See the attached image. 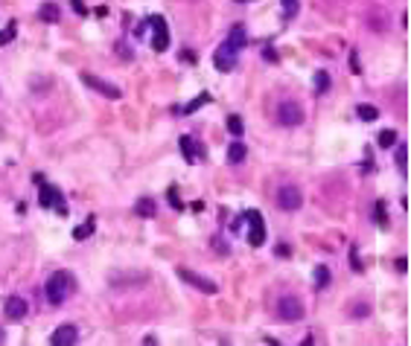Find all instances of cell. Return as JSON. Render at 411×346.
<instances>
[{
    "label": "cell",
    "mask_w": 411,
    "mask_h": 346,
    "mask_svg": "<svg viewBox=\"0 0 411 346\" xmlns=\"http://www.w3.org/2000/svg\"><path fill=\"white\" fill-rule=\"evenodd\" d=\"M50 340H53L55 346H70V343H76V340H79V332H76V326H70V323H67V326H59V329H55Z\"/></svg>",
    "instance_id": "8fae6325"
},
{
    "label": "cell",
    "mask_w": 411,
    "mask_h": 346,
    "mask_svg": "<svg viewBox=\"0 0 411 346\" xmlns=\"http://www.w3.org/2000/svg\"><path fill=\"white\" fill-rule=\"evenodd\" d=\"M295 12H297V0H283V15H286V18H292Z\"/></svg>",
    "instance_id": "f546056e"
},
{
    "label": "cell",
    "mask_w": 411,
    "mask_h": 346,
    "mask_svg": "<svg viewBox=\"0 0 411 346\" xmlns=\"http://www.w3.org/2000/svg\"><path fill=\"white\" fill-rule=\"evenodd\" d=\"M236 3H245V0H236Z\"/></svg>",
    "instance_id": "ab89813d"
},
{
    "label": "cell",
    "mask_w": 411,
    "mask_h": 346,
    "mask_svg": "<svg viewBox=\"0 0 411 346\" xmlns=\"http://www.w3.org/2000/svg\"><path fill=\"white\" fill-rule=\"evenodd\" d=\"M38 18L47 21V24H59V21H62V9H59V3H44V6L38 9Z\"/></svg>",
    "instance_id": "2e32d148"
},
{
    "label": "cell",
    "mask_w": 411,
    "mask_h": 346,
    "mask_svg": "<svg viewBox=\"0 0 411 346\" xmlns=\"http://www.w3.org/2000/svg\"><path fill=\"white\" fill-rule=\"evenodd\" d=\"M134 213L140 215V218H155L158 215V204H155V198H137V204H134Z\"/></svg>",
    "instance_id": "9a60e30c"
},
{
    "label": "cell",
    "mask_w": 411,
    "mask_h": 346,
    "mask_svg": "<svg viewBox=\"0 0 411 346\" xmlns=\"http://www.w3.org/2000/svg\"><path fill=\"white\" fill-rule=\"evenodd\" d=\"M3 314L9 320H24L27 317V302L21 300V297H9L6 306H3Z\"/></svg>",
    "instance_id": "7c38bea8"
},
{
    "label": "cell",
    "mask_w": 411,
    "mask_h": 346,
    "mask_svg": "<svg viewBox=\"0 0 411 346\" xmlns=\"http://www.w3.org/2000/svg\"><path fill=\"white\" fill-rule=\"evenodd\" d=\"M376 224H379V227H388V215H385V201L382 198H379V201H376Z\"/></svg>",
    "instance_id": "484cf974"
},
{
    "label": "cell",
    "mask_w": 411,
    "mask_h": 346,
    "mask_svg": "<svg viewBox=\"0 0 411 346\" xmlns=\"http://www.w3.org/2000/svg\"><path fill=\"white\" fill-rule=\"evenodd\" d=\"M394 143H397V131H394V128H385V131H379V146H382V149H391Z\"/></svg>",
    "instance_id": "44dd1931"
},
{
    "label": "cell",
    "mask_w": 411,
    "mask_h": 346,
    "mask_svg": "<svg viewBox=\"0 0 411 346\" xmlns=\"http://www.w3.org/2000/svg\"><path fill=\"white\" fill-rule=\"evenodd\" d=\"M79 79H82V85L94 88L97 93H102V96H108V99H120V96H123L117 85H111V82H105V79H99V76H94V73H82Z\"/></svg>",
    "instance_id": "277c9868"
},
{
    "label": "cell",
    "mask_w": 411,
    "mask_h": 346,
    "mask_svg": "<svg viewBox=\"0 0 411 346\" xmlns=\"http://www.w3.org/2000/svg\"><path fill=\"white\" fill-rule=\"evenodd\" d=\"M350 70H353V73H362V67H359V53H356V50H350Z\"/></svg>",
    "instance_id": "d6a6232c"
},
{
    "label": "cell",
    "mask_w": 411,
    "mask_h": 346,
    "mask_svg": "<svg viewBox=\"0 0 411 346\" xmlns=\"http://www.w3.org/2000/svg\"><path fill=\"white\" fill-rule=\"evenodd\" d=\"M327 285H330V268L318 265L315 268V288H327Z\"/></svg>",
    "instance_id": "ac0fdd59"
},
{
    "label": "cell",
    "mask_w": 411,
    "mask_h": 346,
    "mask_svg": "<svg viewBox=\"0 0 411 346\" xmlns=\"http://www.w3.org/2000/svg\"><path fill=\"white\" fill-rule=\"evenodd\" d=\"M181 151H184L187 163H193L196 157H204V146H201V143H196L193 137H181Z\"/></svg>",
    "instance_id": "4fadbf2b"
},
{
    "label": "cell",
    "mask_w": 411,
    "mask_h": 346,
    "mask_svg": "<svg viewBox=\"0 0 411 346\" xmlns=\"http://www.w3.org/2000/svg\"><path fill=\"white\" fill-rule=\"evenodd\" d=\"M277 119L280 125H301L304 123V108L297 105V102H292V99H286V102H280L277 105Z\"/></svg>",
    "instance_id": "3957f363"
},
{
    "label": "cell",
    "mask_w": 411,
    "mask_h": 346,
    "mask_svg": "<svg viewBox=\"0 0 411 346\" xmlns=\"http://www.w3.org/2000/svg\"><path fill=\"white\" fill-rule=\"evenodd\" d=\"M149 27H152V47L155 53H163L166 47H170V29H166V21L161 15H155L149 18Z\"/></svg>",
    "instance_id": "5b68a950"
},
{
    "label": "cell",
    "mask_w": 411,
    "mask_h": 346,
    "mask_svg": "<svg viewBox=\"0 0 411 346\" xmlns=\"http://www.w3.org/2000/svg\"><path fill=\"white\" fill-rule=\"evenodd\" d=\"M242 218L248 221V241L254 245V248H259V245L266 241V224H263V215H259L257 210H248Z\"/></svg>",
    "instance_id": "7a4b0ae2"
},
{
    "label": "cell",
    "mask_w": 411,
    "mask_h": 346,
    "mask_svg": "<svg viewBox=\"0 0 411 346\" xmlns=\"http://www.w3.org/2000/svg\"><path fill=\"white\" fill-rule=\"evenodd\" d=\"M190 207H193L196 213H201V210H204V201H193V204H190Z\"/></svg>",
    "instance_id": "8d00e7d4"
},
{
    "label": "cell",
    "mask_w": 411,
    "mask_h": 346,
    "mask_svg": "<svg viewBox=\"0 0 411 346\" xmlns=\"http://www.w3.org/2000/svg\"><path fill=\"white\" fill-rule=\"evenodd\" d=\"M15 32H18V24H15V21H12V24H6V29H0V47L9 44L12 38H15Z\"/></svg>",
    "instance_id": "603a6c76"
},
{
    "label": "cell",
    "mask_w": 411,
    "mask_h": 346,
    "mask_svg": "<svg viewBox=\"0 0 411 346\" xmlns=\"http://www.w3.org/2000/svg\"><path fill=\"white\" fill-rule=\"evenodd\" d=\"M350 268H353V271H362V262H359V250L356 248H350Z\"/></svg>",
    "instance_id": "4dcf8cb0"
},
{
    "label": "cell",
    "mask_w": 411,
    "mask_h": 346,
    "mask_svg": "<svg viewBox=\"0 0 411 346\" xmlns=\"http://www.w3.org/2000/svg\"><path fill=\"white\" fill-rule=\"evenodd\" d=\"M350 314H353V317H367V314H370V306H367V302H356V309H350Z\"/></svg>",
    "instance_id": "f1b7e54d"
},
{
    "label": "cell",
    "mask_w": 411,
    "mask_h": 346,
    "mask_svg": "<svg viewBox=\"0 0 411 346\" xmlns=\"http://www.w3.org/2000/svg\"><path fill=\"white\" fill-rule=\"evenodd\" d=\"M38 204H41V207H53V210L62 215V218L67 215V204L62 201V192H59L55 187H47V184H44V187H41V192H38Z\"/></svg>",
    "instance_id": "8992f818"
},
{
    "label": "cell",
    "mask_w": 411,
    "mask_h": 346,
    "mask_svg": "<svg viewBox=\"0 0 411 346\" xmlns=\"http://www.w3.org/2000/svg\"><path fill=\"white\" fill-rule=\"evenodd\" d=\"M73 9L79 12V15H82V12H85V6H82V0H73Z\"/></svg>",
    "instance_id": "74e56055"
},
{
    "label": "cell",
    "mask_w": 411,
    "mask_h": 346,
    "mask_svg": "<svg viewBox=\"0 0 411 346\" xmlns=\"http://www.w3.org/2000/svg\"><path fill=\"white\" fill-rule=\"evenodd\" d=\"M207 102H210V96H207V93H201V96H198V99H193V102H190V105H184V108H181V111H184V114H193L196 108L207 105Z\"/></svg>",
    "instance_id": "d4e9b609"
},
{
    "label": "cell",
    "mask_w": 411,
    "mask_h": 346,
    "mask_svg": "<svg viewBox=\"0 0 411 346\" xmlns=\"http://www.w3.org/2000/svg\"><path fill=\"white\" fill-rule=\"evenodd\" d=\"M73 288H76V282H73L70 271H55V274L47 279V300L53 302V306H62V302L73 294Z\"/></svg>",
    "instance_id": "6da1fadb"
},
{
    "label": "cell",
    "mask_w": 411,
    "mask_h": 346,
    "mask_svg": "<svg viewBox=\"0 0 411 346\" xmlns=\"http://www.w3.org/2000/svg\"><path fill=\"white\" fill-rule=\"evenodd\" d=\"M3 340H6V335H3V332H0V343H3Z\"/></svg>",
    "instance_id": "f35d334b"
},
{
    "label": "cell",
    "mask_w": 411,
    "mask_h": 346,
    "mask_svg": "<svg viewBox=\"0 0 411 346\" xmlns=\"http://www.w3.org/2000/svg\"><path fill=\"white\" fill-rule=\"evenodd\" d=\"M228 131H231L233 137H239V134L245 131V123H242V116H236V114L228 116Z\"/></svg>",
    "instance_id": "ffe728a7"
},
{
    "label": "cell",
    "mask_w": 411,
    "mask_h": 346,
    "mask_svg": "<svg viewBox=\"0 0 411 346\" xmlns=\"http://www.w3.org/2000/svg\"><path fill=\"white\" fill-rule=\"evenodd\" d=\"M397 146V166L400 172H405V143H394Z\"/></svg>",
    "instance_id": "83f0119b"
},
{
    "label": "cell",
    "mask_w": 411,
    "mask_h": 346,
    "mask_svg": "<svg viewBox=\"0 0 411 346\" xmlns=\"http://www.w3.org/2000/svg\"><path fill=\"white\" fill-rule=\"evenodd\" d=\"M277 204L283 207V210H289V213H295V210H301V204H304V195H301L297 187H280L277 189Z\"/></svg>",
    "instance_id": "ba28073f"
},
{
    "label": "cell",
    "mask_w": 411,
    "mask_h": 346,
    "mask_svg": "<svg viewBox=\"0 0 411 346\" xmlns=\"http://www.w3.org/2000/svg\"><path fill=\"white\" fill-rule=\"evenodd\" d=\"M178 276L184 279V282H190L193 288H198V291H204V294H216V291H219V285H216V282H210L207 276L196 274V271H190V268H178Z\"/></svg>",
    "instance_id": "52a82bcc"
},
{
    "label": "cell",
    "mask_w": 411,
    "mask_h": 346,
    "mask_svg": "<svg viewBox=\"0 0 411 346\" xmlns=\"http://www.w3.org/2000/svg\"><path fill=\"white\" fill-rule=\"evenodd\" d=\"M373 172V160H370V154L365 151V160H362V175H370Z\"/></svg>",
    "instance_id": "1f68e13d"
},
{
    "label": "cell",
    "mask_w": 411,
    "mask_h": 346,
    "mask_svg": "<svg viewBox=\"0 0 411 346\" xmlns=\"http://www.w3.org/2000/svg\"><path fill=\"white\" fill-rule=\"evenodd\" d=\"M263 55H266V62H277V53H274L271 47H268V50H266V53H263Z\"/></svg>",
    "instance_id": "d590c367"
},
{
    "label": "cell",
    "mask_w": 411,
    "mask_h": 346,
    "mask_svg": "<svg viewBox=\"0 0 411 346\" xmlns=\"http://www.w3.org/2000/svg\"><path fill=\"white\" fill-rule=\"evenodd\" d=\"M245 154H248V146H245V143H231V149H228V160H231V163H242Z\"/></svg>",
    "instance_id": "e0dca14e"
},
{
    "label": "cell",
    "mask_w": 411,
    "mask_h": 346,
    "mask_svg": "<svg viewBox=\"0 0 411 346\" xmlns=\"http://www.w3.org/2000/svg\"><path fill=\"white\" fill-rule=\"evenodd\" d=\"M397 271H400V274H405V271H408V262H405V256L397 259Z\"/></svg>",
    "instance_id": "e575fe53"
},
{
    "label": "cell",
    "mask_w": 411,
    "mask_h": 346,
    "mask_svg": "<svg viewBox=\"0 0 411 346\" xmlns=\"http://www.w3.org/2000/svg\"><path fill=\"white\" fill-rule=\"evenodd\" d=\"M166 198H170V207H172V210H178V213L184 210V201H181V195H178V187H170V189H166Z\"/></svg>",
    "instance_id": "7402d4cb"
},
{
    "label": "cell",
    "mask_w": 411,
    "mask_h": 346,
    "mask_svg": "<svg viewBox=\"0 0 411 346\" xmlns=\"http://www.w3.org/2000/svg\"><path fill=\"white\" fill-rule=\"evenodd\" d=\"M213 64H216V70H222V73L233 70V67H236V50L225 41V44L213 53Z\"/></svg>",
    "instance_id": "30bf717a"
},
{
    "label": "cell",
    "mask_w": 411,
    "mask_h": 346,
    "mask_svg": "<svg viewBox=\"0 0 411 346\" xmlns=\"http://www.w3.org/2000/svg\"><path fill=\"white\" fill-rule=\"evenodd\" d=\"M327 88H330V76H327V73H318V76H315V90L324 93Z\"/></svg>",
    "instance_id": "4316f807"
},
{
    "label": "cell",
    "mask_w": 411,
    "mask_h": 346,
    "mask_svg": "<svg viewBox=\"0 0 411 346\" xmlns=\"http://www.w3.org/2000/svg\"><path fill=\"white\" fill-rule=\"evenodd\" d=\"M90 230H94V218H90L88 224H82V227H76V230H73V239L76 241H85L90 236Z\"/></svg>",
    "instance_id": "cb8c5ba5"
},
{
    "label": "cell",
    "mask_w": 411,
    "mask_h": 346,
    "mask_svg": "<svg viewBox=\"0 0 411 346\" xmlns=\"http://www.w3.org/2000/svg\"><path fill=\"white\" fill-rule=\"evenodd\" d=\"M213 245H216V250H219V253H231V248H228V241H219V239H213Z\"/></svg>",
    "instance_id": "836d02e7"
},
{
    "label": "cell",
    "mask_w": 411,
    "mask_h": 346,
    "mask_svg": "<svg viewBox=\"0 0 411 346\" xmlns=\"http://www.w3.org/2000/svg\"><path fill=\"white\" fill-rule=\"evenodd\" d=\"M225 41H228V44H231L233 50L239 53L242 47L248 44V32H245V27H242V24H236V27H231V32H228V38H225Z\"/></svg>",
    "instance_id": "5bb4252c"
},
{
    "label": "cell",
    "mask_w": 411,
    "mask_h": 346,
    "mask_svg": "<svg viewBox=\"0 0 411 346\" xmlns=\"http://www.w3.org/2000/svg\"><path fill=\"white\" fill-rule=\"evenodd\" d=\"M277 314L283 320H289V323H295V320L304 317V306H301L297 297H283V300L277 302Z\"/></svg>",
    "instance_id": "9c48e42d"
},
{
    "label": "cell",
    "mask_w": 411,
    "mask_h": 346,
    "mask_svg": "<svg viewBox=\"0 0 411 346\" xmlns=\"http://www.w3.org/2000/svg\"><path fill=\"white\" fill-rule=\"evenodd\" d=\"M356 114H359V119H365V123H373L376 116H379V111H376L373 105H359V108H356Z\"/></svg>",
    "instance_id": "d6986e66"
}]
</instances>
